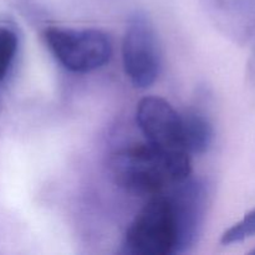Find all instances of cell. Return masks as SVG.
<instances>
[{
    "mask_svg": "<svg viewBox=\"0 0 255 255\" xmlns=\"http://www.w3.org/2000/svg\"><path fill=\"white\" fill-rule=\"evenodd\" d=\"M109 168L117 186L149 198L191 177L189 154H168L148 142L120 149L110 158Z\"/></svg>",
    "mask_w": 255,
    "mask_h": 255,
    "instance_id": "1",
    "label": "cell"
},
{
    "mask_svg": "<svg viewBox=\"0 0 255 255\" xmlns=\"http://www.w3.org/2000/svg\"><path fill=\"white\" fill-rule=\"evenodd\" d=\"M177 232L166 194L149 198L125 234L124 248L133 255L176 254Z\"/></svg>",
    "mask_w": 255,
    "mask_h": 255,
    "instance_id": "2",
    "label": "cell"
},
{
    "mask_svg": "<svg viewBox=\"0 0 255 255\" xmlns=\"http://www.w3.org/2000/svg\"><path fill=\"white\" fill-rule=\"evenodd\" d=\"M44 37L55 59L72 72L95 71L112 55L111 40L101 30L50 27Z\"/></svg>",
    "mask_w": 255,
    "mask_h": 255,
    "instance_id": "3",
    "label": "cell"
},
{
    "mask_svg": "<svg viewBox=\"0 0 255 255\" xmlns=\"http://www.w3.org/2000/svg\"><path fill=\"white\" fill-rule=\"evenodd\" d=\"M122 61L134 87L146 89L158 79L161 46L151 20L143 12L138 11L129 17L122 41Z\"/></svg>",
    "mask_w": 255,
    "mask_h": 255,
    "instance_id": "4",
    "label": "cell"
},
{
    "mask_svg": "<svg viewBox=\"0 0 255 255\" xmlns=\"http://www.w3.org/2000/svg\"><path fill=\"white\" fill-rule=\"evenodd\" d=\"M177 232L176 254L191 249L198 241L209 204L208 184L202 178H191L167 191Z\"/></svg>",
    "mask_w": 255,
    "mask_h": 255,
    "instance_id": "5",
    "label": "cell"
},
{
    "mask_svg": "<svg viewBox=\"0 0 255 255\" xmlns=\"http://www.w3.org/2000/svg\"><path fill=\"white\" fill-rule=\"evenodd\" d=\"M136 121L149 144L168 154H189L182 117L168 101L158 96L142 99L137 105Z\"/></svg>",
    "mask_w": 255,
    "mask_h": 255,
    "instance_id": "6",
    "label": "cell"
},
{
    "mask_svg": "<svg viewBox=\"0 0 255 255\" xmlns=\"http://www.w3.org/2000/svg\"><path fill=\"white\" fill-rule=\"evenodd\" d=\"M183 139L189 153L203 154L213 142V126L201 109H188L181 115Z\"/></svg>",
    "mask_w": 255,
    "mask_h": 255,
    "instance_id": "7",
    "label": "cell"
},
{
    "mask_svg": "<svg viewBox=\"0 0 255 255\" xmlns=\"http://www.w3.org/2000/svg\"><path fill=\"white\" fill-rule=\"evenodd\" d=\"M255 236V208L247 213L239 222L234 226L227 229L221 238V243L223 246H232V244L241 243L248 238Z\"/></svg>",
    "mask_w": 255,
    "mask_h": 255,
    "instance_id": "8",
    "label": "cell"
},
{
    "mask_svg": "<svg viewBox=\"0 0 255 255\" xmlns=\"http://www.w3.org/2000/svg\"><path fill=\"white\" fill-rule=\"evenodd\" d=\"M17 50V36L7 27L0 26V81L11 67Z\"/></svg>",
    "mask_w": 255,
    "mask_h": 255,
    "instance_id": "9",
    "label": "cell"
},
{
    "mask_svg": "<svg viewBox=\"0 0 255 255\" xmlns=\"http://www.w3.org/2000/svg\"><path fill=\"white\" fill-rule=\"evenodd\" d=\"M251 254H253V255H255V248L253 249V251H252V252H251Z\"/></svg>",
    "mask_w": 255,
    "mask_h": 255,
    "instance_id": "10",
    "label": "cell"
}]
</instances>
